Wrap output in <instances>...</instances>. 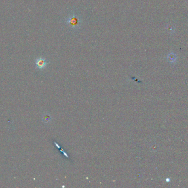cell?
<instances>
[{"label": "cell", "instance_id": "cell-1", "mask_svg": "<svg viewBox=\"0 0 188 188\" xmlns=\"http://www.w3.org/2000/svg\"><path fill=\"white\" fill-rule=\"evenodd\" d=\"M66 23L67 26L72 30H78L81 27V19L79 15L73 13L68 16L66 20Z\"/></svg>", "mask_w": 188, "mask_h": 188}, {"label": "cell", "instance_id": "cell-2", "mask_svg": "<svg viewBox=\"0 0 188 188\" xmlns=\"http://www.w3.org/2000/svg\"><path fill=\"white\" fill-rule=\"evenodd\" d=\"M48 64V62L45 58L39 57L37 58L35 60V65L37 68L40 70H42L45 68Z\"/></svg>", "mask_w": 188, "mask_h": 188}, {"label": "cell", "instance_id": "cell-3", "mask_svg": "<svg viewBox=\"0 0 188 188\" xmlns=\"http://www.w3.org/2000/svg\"><path fill=\"white\" fill-rule=\"evenodd\" d=\"M43 120L45 122H48L50 120V118L48 115H46L43 117Z\"/></svg>", "mask_w": 188, "mask_h": 188}]
</instances>
